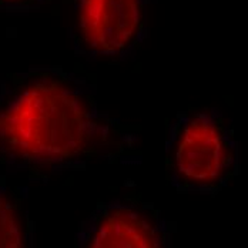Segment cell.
<instances>
[{
    "label": "cell",
    "mask_w": 248,
    "mask_h": 248,
    "mask_svg": "<svg viewBox=\"0 0 248 248\" xmlns=\"http://www.w3.org/2000/svg\"><path fill=\"white\" fill-rule=\"evenodd\" d=\"M47 0H0V12L26 13L39 10Z\"/></svg>",
    "instance_id": "cell-6"
},
{
    "label": "cell",
    "mask_w": 248,
    "mask_h": 248,
    "mask_svg": "<svg viewBox=\"0 0 248 248\" xmlns=\"http://www.w3.org/2000/svg\"><path fill=\"white\" fill-rule=\"evenodd\" d=\"M150 0H73L69 39L77 57L125 60L147 34Z\"/></svg>",
    "instance_id": "cell-3"
},
{
    "label": "cell",
    "mask_w": 248,
    "mask_h": 248,
    "mask_svg": "<svg viewBox=\"0 0 248 248\" xmlns=\"http://www.w3.org/2000/svg\"><path fill=\"white\" fill-rule=\"evenodd\" d=\"M73 248H171V228L154 204L128 191L100 201L78 224Z\"/></svg>",
    "instance_id": "cell-4"
},
{
    "label": "cell",
    "mask_w": 248,
    "mask_h": 248,
    "mask_svg": "<svg viewBox=\"0 0 248 248\" xmlns=\"http://www.w3.org/2000/svg\"><path fill=\"white\" fill-rule=\"evenodd\" d=\"M143 160L141 128L103 110L87 76L30 67L0 78V173L47 178L92 163Z\"/></svg>",
    "instance_id": "cell-1"
},
{
    "label": "cell",
    "mask_w": 248,
    "mask_h": 248,
    "mask_svg": "<svg viewBox=\"0 0 248 248\" xmlns=\"http://www.w3.org/2000/svg\"><path fill=\"white\" fill-rule=\"evenodd\" d=\"M26 190L0 173V248H34Z\"/></svg>",
    "instance_id": "cell-5"
},
{
    "label": "cell",
    "mask_w": 248,
    "mask_h": 248,
    "mask_svg": "<svg viewBox=\"0 0 248 248\" xmlns=\"http://www.w3.org/2000/svg\"><path fill=\"white\" fill-rule=\"evenodd\" d=\"M166 174L178 193L216 194L240 173V143L217 107H190L169 122Z\"/></svg>",
    "instance_id": "cell-2"
}]
</instances>
